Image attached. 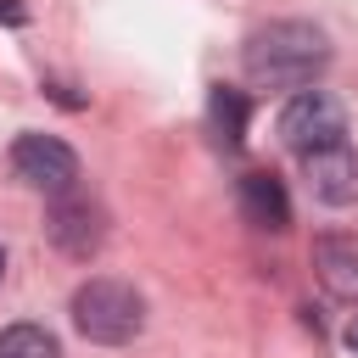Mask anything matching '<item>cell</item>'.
I'll return each mask as SVG.
<instances>
[{
  "instance_id": "1",
  "label": "cell",
  "mask_w": 358,
  "mask_h": 358,
  "mask_svg": "<svg viewBox=\"0 0 358 358\" xmlns=\"http://www.w3.org/2000/svg\"><path fill=\"white\" fill-rule=\"evenodd\" d=\"M241 67L263 90H308L330 67V39H324V28H313L302 17H285V22H268L246 39Z\"/></svg>"
},
{
  "instance_id": "7",
  "label": "cell",
  "mask_w": 358,
  "mask_h": 358,
  "mask_svg": "<svg viewBox=\"0 0 358 358\" xmlns=\"http://www.w3.org/2000/svg\"><path fill=\"white\" fill-rule=\"evenodd\" d=\"M235 196H241V213H246V224H257V229H285V224H291V196H285L280 173H268V168H252V173H241Z\"/></svg>"
},
{
  "instance_id": "5",
  "label": "cell",
  "mask_w": 358,
  "mask_h": 358,
  "mask_svg": "<svg viewBox=\"0 0 358 358\" xmlns=\"http://www.w3.org/2000/svg\"><path fill=\"white\" fill-rule=\"evenodd\" d=\"M45 229H50V241H56L67 257H90V252L101 246V235H106V224H101V207H95V201H84L78 190L50 201V218H45Z\"/></svg>"
},
{
  "instance_id": "6",
  "label": "cell",
  "mask_w": 358,
  "mask_h": 358,
  "mask_svg": "<svg viewBox=\"0 0 358 358\" xmlns=\"http://www.w3.org/2000/svg\"><path fill=\"white\" fill-rule=\"evenodd\" d=\"M302 173H308V190L324 207H352L358 201V151L352 145H330V151L302 157Z\"/></svg>"
},
{
  "instance_id": "11",
  "label": "cell",
  "mask_w": 358,
  "mask_h": 358,
  "mask_svg": "<svg viewBox=\"0 0 358 358\" xmlns=\"http://www.w3.org/2000/svg\"><path fill=\"white\" fill-rule=\"evenodd\" d=\"M0 22H11V28H17V22H28V11H22V0H0Z\"/></svg>"
},
{
  "instance_id": "2",
  "label": "cell",
  "mask_w": 358,
  "mask_h": 358,
  "mask_svg": "<svg viewBox=\"0 0 358 358\" xmlns=\"http://www.w3.org/2000/svg\"><path fill=\"white\" fill-rule=\"evenodd\" d=\"M73 330L84 336V341H101V347H123V341H134L140 330H145V302H140V291L134 285H123V280H84L78 291H73Z\"/></svg>"
},
{
  "instance_id": "4",
  "label": "cell",
  "mask_w": 358,
  "mask_h": 358,
  "mask_svg": "<svg viewBox=\"0 0 358 358\" xmlns=\"http://www.w3.org/2000/svg\"><path fill=\"white\" fill-rule=\"evenodd\" d=\"M11 173H17L28 190H45L50 201L78 190V157H73V145L56 140V134H17V140H11Z\"/></svg>"
},
{
  "instance_id": "12",
  "label": "cell",
  "mask_w": 358,
  "mask_h": 358,
  "mask_svg": "<svg viewBox=\"0 0 358 358\" xmlns=\"http://www.w3.org/2000/svg\"><path fill=\"white\" fill-rule=\"evenodd\" d=\"M347 347H352V352H358V313H352V319H347Z\"/></svg>"
},
{
  "instance_id": "3",
  "label": "cell",
  "mask_w": 358,
  "mask_h": 358,
  "mask_svg": "<svg viewBox=\"0 0 358 358\" xmlns=\"http://www.w3.org/2000/svg\"><path fill=\"white\" fill-rule=\"evenodd\" d=\"M280 140L285 151L296 157H313V151H330V145H347V112L330 90H296L285 106H280Z\"/></svg>"
},
{
  "instance_id": "8",
  "label": "cell",
  "mask_w": 358,
  "mask_h": 358,
  "mask_svg": "<svg viewBox=\"0 0 358 358\" xmlns=\"http://www.w3.org/2000/svg\"><path fill=\"white\" fill-rule=\"evenodd\" d=\"M313 268L330 296L358 302V235H319L313 241Z\"/></svg>"
},
{
  "instance_id": "10",
  "label": "cell",
  "mask_w": 358,
  "mask_h": 358,
  "mask_svg": "<svg viewBox=\"0 0 358 358\" xmlns=\"http://www.w3.org/2000/svg\"><path fill=\"white\" fill-rule=\"evenodd\" d=\"M0 358H62V341L45 324H6L0 330Z\"/></svg>"
},
{
  "instance_id": "9",
  "label": "cell",
  "mask_w": 358,
  "mask_h": 358,
  "mask_svg": "<svg viewBox=\"0 0 358 358\" xmlns=\"http://www.w3.org/2000/svg\"><path fill=\"white\" fill-rule=\"evenodd\" d=\"M207 123H213V134H218V145H241L246 140V123H252V101H246V90H213V101H207Z\"/></svg>"
},
{
  "instance_id": "13",
  "label": "cell",
  "mask_w": 358,
  "mask_h": 358,
  "mask_svg": "<svg viewBox=\"0 0 358 358\" xmlns=\"http://www.w3.org/2000/svg\"><path fill=\"white\" fill-rule=\"evenodd\" d=\"M0 280H6V246H0Z\"/></svg>"
}]
</instances>
